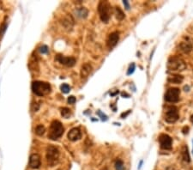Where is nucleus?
I'll return each mask as SVG.
<instances>
[{
    "label": "nucleus",
    "instance_id": "nucleus-1",
    "mask_svg": "<svg viewBox=\"0 0 193 170\" xmlns=\"http://www.w3.org/2000/svg\"><path fill=\"white\" fill-rule=\"evenodd\" d=\"M32 90L38 96H45L49 95L52 88L49 83L42 81H35L32 83Z\"/></svg>",
    "mask_w": 193,
    "mask_h": 170
},
{
    "label": "nucleus",
    "instance_id": "nucleus-2",
    "mask_svg": "<svg viewBox=\"0 0 193 170\" xmlns=\"http://www.w3.org/2000/svg\"><path fill=\"white\" fill-rule=\"evenodd\" d=\"M98 12L100 15V20L105 23H107L111 18L112 6L107 1H100L98 4Z\"/></svg>",
    "mask_w": 193,
    "mask_h": 170
},
{
    "label": "nucleus",
    "instance_id": "nucleus-3",
    "mask_svg": "<svg viewBox=\"0 0 193 170\" xmlns=\"http://www.w3.org/2000/svg\"><path fill=\"white\" fill-rule=\"evenodd\" d=\"M167 69L171 71H183L186 68V64L185 60L178 56L170 57L167 64Z\"/></svg>",
    "mask_w": 193,
    "mask_h": 170
},
{
    "label": "nucleus",
    "instance_id": "nucleus-4",
    "mask_svg": "<svg viewBox=\"0 0 193 170\" xmlns=\"http://www.w3.org/2000/svg\"><path fill=\"white\" fill-rule=\"evenodd\" d=\"M64 131H65V128L63 126L61 122L58 120H53L51 123L48 138L51 140H57L63 136Z\"/></svg>",
    "mask_w": 193,
    "mask_h": 170
},
{
    "label": "nucleus",
    "instance_id": "nucleus-5",
    "mask_svg": "<svg viewBox=\"0 0 193 170\" xmlns=\"http://www.w3.org/2000/svg\"><path fill=\"white\" fill-rule=\"evenodd\" d=\"M59 151L57 147L50 146L47 147L46 149V161L48 166L54 167L58 164V160H59Z\"/></svg>",
    "mask_w": 193,
    "mask_h": 170
},
{
    "label": "nucleus",
    "instance_id": "nucleus-6",
    "mask_svg": "<svg viewBox=\"0 0 193 170\" xmlns=\"http://www.w3.org/2000/svg\"><path fill=\"white\" fill-rule=\"evenodd\" d=\"M179 118L178 109L175 106H170L166 108L165 112V120L167 123H175Z\"/></svg>",
    "mask_w": 193,
    "mask_h": 170
},
{
    "label": "nucleus",
    "instance_id": "nucleus-7",
    "mask_svg": "<svg viewBox=\"0 0 193 170\" xmlns=\"http://www.w3.org/2000/svg\"><path fill=\"white\" fill-rule=\"evenodd\" d=\"M180 89L178 88H170L165 94V100L167 102H177L179 100Z\"/></svg>",
    "mask_w": 193,
    "mask_h": 170
},
{
    "label": "nucleus",
    "instance_id": "nucleus-8",
    "mask_svg": "<svg viewBox=\"0 0 193 170\" xmlns=\"http://www.w3.org/2000/svg\"><path fill=\"white\" fill-rule=\"evenodd\" d=\"M158 140L159 143H160L161 149L166 150V151H168V150L172 149V146H173V139H172V138L169 135L165 134V133H162V134L159 136Z\"/></svg>",
    "mask_w": 193,
    "mask_h": 170
},
{
    "label": "nucleus",
    "instance_id": "nucleus-9",
    "mask_svg": "<svg viewBox=\"0 0 193 170\" xmlns=\"http://www.w3.org/2000/svg\"><path fill=\"white\" fill-rule=\"evenodd\" d=\"M55 59L58 61L59 63H61L62 65L64 66H68V67H72V66H75L76 64V58H73V57H65V56H63L61 54H58L56 56Z\"/></svg>",
    "mask_w": 193,
    "mask_h": 170
},
{
    "label": "nucleus",
    "instance_id": "nucleus-10",
    "mask_svg": "<svg viewBox=\"0 0 193 170\" xmlns=\"http://www.w3.org/2000/svg\"><path fill=\"white\" fill-rule=\"evenodd\" d=\"M29 167L31 168L37 169L41 165V160L40 156L38 154H32L29 157Z\"/></svg>",
    "mask_w": 193,
    "mask_h": 170
},
{
    "label": "nucleus",
    "instance_id": "nucleus-11",
    "mask_svg": "<svg viewBox=\"0 0 193 170\" xmlns=\"http://www.w3.org/2000/svg\"><path fill=\"white\" fill-rule=\"evenodd\" d=\"M119 40H120V33L119 32H112L110 34L109 37L107 40V46L109 48H112L118 44L119 42Z\"/></svg>",
    "mask_w": 193,
    "mask_h": 170
},
{
    "label": "nucleus",
    "instance_id": "nucleus-12",
    "mask_svg": "<svg viewBox=\"0 0 193 170\" xmlns=\"http://www.w3.org/2000/svg\"><path fill=\"white\" fill-rule=\"evenodd\" d=\"M82 138V132L81 130L79 128H72L70 131L68 132V138L72 142L77 141Z\"/></svg>",
    "mask_w": 193,
    "mask_h": 170
},
{
    "label": "nucleus",
    "instance_id": "nucleus-13",
    "mask_svg": "<svg viewBox=\"0 0 193 170\" xmlns=\"http://www.w3.org/2000/svg\"><path fill=\"white\" fill-rule=\"evenodd\" d=\"M92 72V66L89 63H86L81 68V77L82 79H85L89 77V74Z\"/></svg>",
    "mask_w": 193,
    "mask_h": 170
},
{
    "label": "nucleus",
    "instance_id": "nucleus-14",
    "mask_svg": "<svg viewBox=\"0 0 193 170\" xmlns=\"http://www.w3.org/2000/svg\"><path fill=\"white\" fill-rule=\"evenodd\" d=\"M184 80V77L181 75H172L167 77V82H169L171 83H175V84H179L181 83Z\"/></svg>",
    "mask_w": 193,
    "mask_h": 170
},
{
    "label": "nucleus",
    "instance_id": "nucleus-15",
    "mask_svg": "<svg viewBox=\"0 0 193 170\" xmlns=\"http://www.w3.org/2000/svg\"><path fill=\"white\" fill-rule=\"evenodd\" d=\"M179 49L185 53H189L192 50V44L189 41H183L179 44Z\"/></svg>",
    "mask_w": 193,
    "mask_h": 170
},
{
    "label": "nucleus",
    "instance_id": "nucleus-16",
    "mask_svg": "<svg viewBox=\"0 0 193 170\" xmlns=\"http://www.w3.org/2000/svg\"><path fill=\"white\" fill-rule=\"evenodd\" d=\"M73 24L74 20L71 15H66L65 17L64 18V20H63V25L65 26L66 29H70L71 28L73 27Z\"/></svg>",
    "mask_w": 193,
    "mask_h": 170
},
{
    "label": "nucleus",
    "instance_id": "nucleus-17",
    "mask_svg": "<svg viewBox=\"0 0 193 170\" xmlns=\"http://www.w3.org/2000/svg\"><path fill=\"white\" fill-rule=\"evenodd\" d=\"M181 156L183 161L185 162H191V157H190V153L189 150H188V147L186 145H184L182 147L181 150Z\"/></svg>",
    "mask_w": 193,
    "mask_h": 170
},
{
    "label": "nucleus",
    "instance_id": "nucleus-18",
    "mask_svg": "<svg viewBox=\"0 0 193 170\" xmlns=\"http://www.w3.org/2000/svg\"><path fill=\"white\" fill-rule=\"evenodd\" d=\"M77 15L79 16V17H81V18H85V17H87L88 16V14H89V11H88V10L84 7H81V8H78L77 11Z\"/></svg>",
    "mask_w": 193,
    "mask_h": 170
},
{
    "label": "nucleus",
    "instance_id": "nucleus-19",
    "mask_svg": "<svg viewBox=\"0 0 193 170\" xmlns=\"http://www.w3.org/2000/svg\"><path fill=\"white\" fill-rule=\"evenodd\" d=\"M114 167H115L116 170H124L125 169V167H124V163L121 160V159H118L115 162V164H114Z\"/></svg>",
    "mask_w": 193,
    "mask_h": 170
},
{
    "label": "nucleus",
    "instance_id": "nucleus-20",
    "mask_svg": "<svg viewBox=\"0 0 193 170\" xmlns=\"http://www.w3.org/2000/svg\"><path fill=\"white\" fill-rule=\"evenodd\" d=\"M116 18L119 20V21H122L124 18V14L123 11L120 9V7H116Z\"/></svg>",
    "mask_w": 193,
    "mask_h": 170
},
{
    "label": "nucleus",
    "instance_id": "nucleus-21",
    "mask_svg": "<svg viewBox=\"0 0 193 170\" xmlns=\"http://www.w3.org/2000/svg\"><path fill=\"white\" fill-rule=\"evenodd\" d=\"M61 115L63 116V118H65V119H69V116L71 115V111H70V109L68 108H62Z\"/></svg>",
    "mask_w": 193,
    "mask_h": 170
},
{
    "label": "nucleus",
    "instance_id": "nucleus-22",
    "mask_svg": "<svg viewBox=\"0 0 193 170\" xmlns=\"http://www.w3.org/2000/svg\"><path fill=\"white\" fill-rule=\"evenodd\" d=\"M46 131V128L42 125H39L35 128V133L38 136H42Z\"/></svg>",
    "mask_w": 193,
    "mask_h": 170
},
{
    "label": "nucleus",
    "instance_id": "nucleus-23",
    "mask_svg": "<svg viewBox=\"0 0 193 170\" xmlns=\"http://www.w3.org/2000/svg\"><path fill=\"white\" fill-rule=\"evenodd\" d=\"M60 89H61V91L64 93V94H68V93L70 91V87H69L67 83L62 84L61 87H60Z\"/></svg>",
    "mask_w": 193,
    "mask_h": 170
},
{
    "label": "nucleus",
    "instance_id": "nucleus-24",
    "mask_svg": "<svg viewBox=\"0 0 193 170\" xmlns=\"http://www.w3.org/2000/svg\"><path fill=\"white\" fill-rule=\"evenodd\" d=\"M39 51L42 54H46L48 53V52H49V47L46 45H43V46L39 47Z\"/></svg>",
    "mask_w": 193,
    "mask_h": 170
},
{
    "label": "nucleus",
    "instance_id": "nucleus-25",
    "mask_svg": "<svg viewBox=\"0 0 193 170\" xmlns=\"http://www.w3.org/2000/svg\"><path fill=\"white\" fill-rule=\"evenodd\" d=\"M7 23H3L1 26H0V37H2L3 35H4V33H5V31L7 29Z\"/></svg>",
    "mask_w": 193,
    "mask_h": 170
},
{
    "label": "nucleus",
    "instance_id": "nucleus-26",
    "mask_svg": "<svg viewBox=\"0 0 193 170\" xmlns=\"http://www.w3.org/2000/svg\"><path fill=\"white\" fill-rule=\"evenodd\" d=\"M97 114H98V116L100 117V120H102V121H107V120H108L107 116L104 113L101 112L100 110H98V111H97Z\"/></svg>",
    "mask_w": 193,
    "mask_h": 170
},
{
    "label": "nucleus",
    "instance_id": "nucleus-27",
    "mask_svg": "<svg viewBox=\"0 0 193 170\" xmlns=\"http://www.w3.org/2000/svg\"><path fill=\"white\" fill-rule=\"evenodd\" d=\"M135 70H136L135 64H134V63H132L131 66H129V69H128V70H127V75H128V76H130V75H131V74L134 73Z\"/></svg>",
    "mask_w": 193,
    "mask_h": 170
},
{
    "label": "nucleus",
    "instance_id": "nucleus-28",
    "mask_svg": "<svg viewBox=\"0 0 193 170\" xmlns=\"http://www.w3.org/2000/svg\"><path fill=\"white\" fill-rule=\"evenodd\" d=\"M76 101H77V99H76V97L73 96H70L68 98V103H69V104H75Z\"/></svg>",
    "mask_w": 193,
    "mask_h": 170
},
{
    "label": "nucleus",
    "instance_id": "nucleus-29",
    "mask_svg": "<svg viewBox=\"0 0 193 170\" xmlns=\"http://www.w3.org/2000/svg\"><path fill=\"white\" fill-rule=\"evenodd\" d=\"M123 4H124V8H125V10H127V11H129V10H130V4H129V2H128L127 0H124Z\"/></svg>",
    "mask_w": 193,
    "mask_h": 170
},
{
    "label": "nucleus",
    "instance_id": "nucleus-30",
    "mask_svg": "<svg viewBox=\"0 0 193 170\" xmlns=\"http://www.w3.org/2000/svg\"><path fill=\"white\" fill-rule=\"evenodd\" d=\"M182 132H183V134H188V132H189V127L188 126H185V127L182 129Z\"/></svg>",
    "mask_w": 193,
    "mask_h": 170
},
{
    "label": "nucleus",
    "instance_id": "nucleus-31",
    "mask_svg": "<svg viewBox=\"0 0 193 170\" xmlns=\"http://www.w3.org/2000/svg\"><path fill=\"white\" fill-rule=\"evenodd\" d=\"M130 113H131V110H129V111H128L127 113H123L121 114V117H122V118H124V117H126V116H127L128 114Z\"/></svg>",
    "mask_w": 193,
    "mask_h": 170
},
{
    "label": "nucleus",
    "instance_id": "nucleus-32",
    "mask_svg": "<svg viewBox=\"0 0 193 170\" xmlns=\"http://www.w3.org/2000/svg\"><path fill=\"white\" fill-rule=\"evenodd\" d=\"M143 161H141V162H140V163H139V167H138V169H140V168H142V165H143Z\"/></svg>",
    "mask_w": 193,
    "mask_h": 170
},
{
    "label": "nucleus",
    "instance_id": "nucleus-33",
    "mask_svg": "<svg viewBox=\"0 0 193 170\" xmlns=\"http://www.w3.org/2000/svg\"><path fill=\"white\" fill-rule=\"evenodd\" d=\"M191 122L193 124V114L191 116Z\"/></svg>",
    "mask_w": 193,
    "mask_h": 170
},
{
    "label": "nucleus",
    "instance_id": "nucleus-34",
    "mask_svg": "<svg viewBox=\"0 0 193 170\" xmlns=\"http://www.w3.org/2000/svg\"><path fill=\"white\" fill-rule=\"evenodd\" d=\"M192 144H193V140H192ZM192 154H193V146H192Z\"/></svg>",
    "mask_w": 193,
    "mask_h": 170
}]
</instances>
